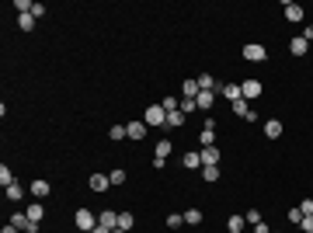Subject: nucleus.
<instances>
[{"label": "nucleus", "mask_w": 313, "mask_h": 233, "mask_svg": "<svg viewBox=\"0 0 313 233\" xmlns=\"http://www.w3.org/2000/svg\"><path fill=\"white\" fill-rule=\"evenodd\" d=\"M178 104H181V98H174V94H167V98L160 101V108H164L167 115H171V111H178Z\"/></svg>", "instance_id": "nucleus-27"}, {"label": "nucleus", "mask_w": 313, "mask_h": 233, "mask_svg": "<svg viewBox=\"0 0 313 233\" xmlns=\"http://www.w3.org/2000/svg\"><path fill=\"white\" fill-rule=\"evenodd\" d=\"M28 191H31V195H35V199H46V195H49V191H52V184H49L46 178H31V184H28Z\"/></svg>", "instance_id": "nucleus-5"}, {"label": "nucleus", "mask_w": 313, "mask_h": 233, "mask_svg": "<svg viewBox=\"0 0 313 233\" xmlns=\"http://www.w3.org/2000/svg\"><path fill=\"white\" fill-rule=\"evenodd\" d=\"M202 153V167H216L219 164V150L216 146H206V150H199Z\"/></svg>", "instance_id": "nucleus-9"}, {"label": "nucleus", "mask_w": 313, "mask_h": 233, "mask_svg": "<svg viewBox=\"0 0 313 233\" xmlns=\"http://www.w3.org/2000/svg\"><path fill=\"white\" fill-rule=\"evenodd\" d=\"M230 111H233V115H240V119H247V115H251V101H244V98H240V101H233Z\"/></svg>", "instance_id": "nucleus-15"}, {"label": "nucleus", "mask_w": 313, "mask_h": 233, "mask_svg": "<svg viewBox=\"0 0 313 233\" xmlns=\"http://www.w3.org/2000/svg\"><path fill=\"white\" fill-rule=\"evenodd\" d=\"M91 233H111V230H108V226H101V223H98V226H94V230H91Z\"/></svg>", "instance_id": "nucleus-42"}, {"label": "nucleus", "mask_w": 313, "mask_h": 233, "mask_svg": "<svg viewBox=\"0 0 313 233\" xmlns=\"http://www.w3.org/2000/svg\"><path fill=\"white\" fill-rule=\"evenodd\" d=\"M0 233H21V230H14V226L7 223V226H4V230H0Z\"/></svg>", "instance_id": "nucleus-43"}, {"label": "nucleus", "mask_w": 313, "mask_h": 233, "mask_svg": "<svg viewBox=\"0 0 313 233\" xmlns=\"http://www.w3.org/2000/svg\"><path fill=\"white\" fill-rule=\"evenodd\" d=\"M108 136H111L115 143H122V139H129V132H126V126H111V129H108Z\"/></svg>", "instance_id": "nucleus-29"}, {"label": "nucleus", "mask_w": 313, "mask_h": 233, "mask_svg": "<svg viewBox=\"0 0 313 233\" xmlns=\"http://www.w3.org/2000/svg\"><path fill=\"white\" fill-rule=\"evenodd\" d=\"M244 219H247V223H251V226H258V223H264V219H261V212H258V209H247V212H244Z\"/></svg>", "instance_id": "nucleus-35"}, {"label": "nucleus", "mask_w": 313, "mask_h": 233, "mask_svg": "<svg viewBox=\"0 0 313 233\" xmlns=\"http://www.w3.org/2000/svg\"><path fill=\"white\" fill-rule=\"evenodd\" d=\"M171 150H174V146H171V139H160V143L153 146V153H156L160 160H167V157H171Z\"/></svg>", "instance_id": "nucleus-19"}, {"label": "nucleus", "mask_w": 313, "mask_h": 233, "mask_svg": "<svg viewBox=\"0 0 313 233\" xmlns=\"http://www.w3.org/2000/svg\"><path fill=\"white\" fill-rule=\"evenodd\" d=\"M132 226H136V216H132V212H119V230H126V233H129Z\"/></svg>", "instance_id": "nucleus-23"}, {"label": "nucleus", "mask_w": 313, "mask_h": 233, "mask_svg": "<svg viewBox=\"0 0 313 233\" xmlns=\"http://www.w3.org/2000/svg\"><path fill=\"white\" fill-rule=\"evenodd\" d=\"M289 223H296V226L303 223V212H299V206H296V209H289Z\"/></svg>", "instance_id": "nucleus-38"}, {"label": "nucleus", "mask_w": 313, "mask_h": 233, "mask_svg": "<svg viewBox=\"0 0 313 233\" xmlns=\"http://www.w3.org/2000/svg\"><path fill=\"white\" fill-rule=\"evenodd\" d=\"M299 212H303V216H313V199H303V202H299Z\"/></svg>", "instance_id": "nucleus-37"}, {"label": "nucleus", "mask_w": 313, "mask_h": 233, "mask_svg": "<svg viewBox=\"0 0 313 233\" xmlns=\"http://www.w3.org/2000/svg\"><path fill=\"white\" fill-rule=\"evenodd\" d=\"M199 146L206 150V146H216V129H202L199 132Z\"/></svg>", "instance_id": "nucleus-20"}, {"label": "nucleus", "mask_w": 313, "mask_h": 233, "mask_svg": "<svg viewBox=\"0 0 313 233\" xmlns=\"http://www.w3.org/2000/svg\"><path fill=\"white\" fill-rule=\"evenodd\" d=\"M264 136H268V139H279V136H282V122H279V119H268V122H264Z\"/></svg>", "instance_id": "nucleus-13"}, {"label": "nucleus", "mask_w": 313, "mask_h": 233, "mask_svg": "<svg viewBox=\"0 0 313 233\" xmlns=\"http://www.w3.org/2000/svg\"><path fill=\"white\" fill-rule=\"evenodd\" d=\"M181 126H184V115H181V111H171L167 122H164V129H181Z\"/></svg>", "instance_id": "nucleus-22"}, {"label": "nucleus", "mask_w": 313, "mask_h": 233, "mask_svg": "<svg viewBox=\"0 0 313 233\" xmlns=\"http://www.w3.org/2000/svg\"><path fill=\"white\" fill-rule=\"evenodd\" d=\"M289 52H292V56H306V52H310V42L299 35V38H292V42H289Z\"/></svg>", "instance_id": "nucleus-11"}, {"label": "nucleus", "mask_w": 313, "mask_h": 233, "mask_svg": "<svg viewBox=\"0 0 313 233\" xmlns=\"http://www.w3.org/2000/svg\"><path fill=\"white\" fill-rule=\"evenodd\" d=\"M98 223L108 226V230H119V212H115V209H104V212L98 216Z\"/></svg>", "instance_id": "nucleus-10"}, {"label": "nucleus", "mask_w": 313, "mask_h": 233, "mask_svg": "<svg viewBox=\"0 0 313 233\" xmlns=\"http://www.w3.org/2000/svg\"><path fill=\"white\" fill-rule=\"evenodd\" d=\"M126 132H129V139H143L146 136V122H129Z\"/></svg>", "instance_id": "nucleus-14"}, {"label": "nucleus", "mask_w": 313, "mask_h": 233, "mask_svg": "<svg viewBox=\"0 0 313 233\" xmlns=\"http://www.w3.org/2000/svg\"><path fill=\"white\" fill-rule=\"evenodd\" d=\"M244 59H247V63H264V59H268V49H264L261 42H251V46H244Z\"/></svg>", "instance_id": "nucleus-2"}, {"label": "nucleus", "mask_w": 313, "mask_h": 233, "mask_svg": "<svg viewBox=\"0 0 313 233\" xmlns=\"http://www.w3.org/2000/svg\"><path fill=\"white\" fill-rule=\"evenodd\" d=\"M303 38H306V42H313V25H310V28L303 31Z\"/></svg>", "instance_id": "nucleus-40"}, {"label": "nucleus", "mask_w": 313, "mask_h": 233, "mask_svg": "<svg viewBox=\"0 0 313 233\" xmlns=\"http://www.w3.org/2000/svg\"><path fill=\"white\" fill-rule=\"evenodd\" d=\"M108 181H111L115 188H119V184H126V171H122V167H115V171L108 174Z\"/></svg>", "instance_id": "nucleus-30"}, {"label": "nucleus", "mask_w": 313, "mask_h": 233, "mask_svg": "<svg viewBox=\"0 0 313 233\" xmlns=\"http://www.w3.org/2000/svg\"><path fill=\"white\" fill-rule=\"evenodd\" d=\"M167 226H171V230H178V226H184V216H178V212H171V216H167Z\"/></svg>", "instance_id": "nucleus-36"}, {"label": "nucleus", "mask_w": 313, "mask_h": 233, "mask_svg": "<svg viewBox=\"0 0 313 233\" xmlns=\"http://www.w3.org/2000/svg\"><path fill=\"white\" fill-rule=\"evenodd\" d=\"M199 91H219V84H216L212 73H202V77H199Z\"/></svg>", "instance_id": "nucleus-16"}, {"label": "nucleus", "mask_w": 313, "mask_h": 233, "mask_svg": "<svg viewBox=\"0 0 313 233\" xmlns=\"http://www.w3.org/2000/svg\"><path fill=\"white\" fill-rule=\"evenodd\" d=\"M181 167H188V171H195V167H202V153H199V150H188L184 157H181Z\"/></svg>", "instance_id": "nucleus-8"}, {"label": "nucleus", "mask_w": 313, "mask_h": 233, "mask_svg": "<svg viewBox=\"0 0 313 233\" xmlns=\"http://www.w3.org/2000/svg\"><path fill=\"white\" fill-rule=\"evenodd\" d=\"M0 184H4V188H11V184H14V174H11V167H7V164H0Z\"/></svg>", "instance_id": "nucleus-28"}, {"label": "nucleus", "mask_w": 313, "mask_h": 233, "mask_svg": "<svg viewBox=\"0 0 313 233\" xmlns=\"http://www.w3.org/2000/svg\"><path fill=\"white\" fill-rule=\"evenodd\" d=\"M73 223H77V230H84V233H91V230L98 226V216H94L91 209H77V216H73Z\"/></svg>", "instance_id": "nucleus-1"}, {"label": "nucleus", "mask_w": 313, "mask_h": 233, "mask_svg": "<svg viewBox=\"0 0 313 233\" xmlns=\"http://www.w3.org/2000/svg\"><path fill=\"white\" fill-rule=\"evenodd\" d=\"M181 94L184 98H199V80H184L181 84Z\"/></svg>", "instance_id": "nucleus-24"}, {"label": "nucleus", "mask_w": 313, "mask_h": 233, "mask_svg": "<svg viewBox=\"0 0 313 233\" xmlns=\"http://www.w3.org/2000/svg\"><path fill=\"white\" fill-rule=\"evenodd\" d=\"M195 108H199V104H195V98H181V104H178L181 115H188V111H195Z\"/></svg>", "instance_id": "nucleus-32"}, {"label": "nucleus", "mask_w": 313, "mask_h": 233, "mask_svg": "<svg viewBox=\"0 0 313 233\" xmlns=\"http://www.w3.org/2000/svg\"><path fill=\"white\" fill-rule=\"evenodd\" d=\"M240 91H244V101H258L261 98V80L258 77H247V80L240 84Z\"/></svg>", "instance_id": "nucleus-4"}, {"label": "nucleus", "mask_w": 313, "mask_h": 233, "mask_svg": "<svg viewBox=\"0 0 313 233\" xmlns=\"http://www.w3.org/2000/svg\"><path fill=\"white\" fill-rule=\"evenodd\" d=\"M111 181H108V174H91V191H104Z\"/></svg>", "instance_id": "nucleus-21"}, {"label": "nucleus", "mask_w": 313, "mask_h": 233, "mask_svg": "<svg viewBox=\"0 0 313 233\" xmlns=\"http://www.w3.org/2000/svg\"><path fill=\"white\" fill-rule=\"evenodd\" d=\"M184 223H188V226L202 223V212H199V209H188V212H184Z\"/></svg>", "instance_id": "nucleus-34"}, {"label": "nucleus", "mask_w": 313, "mask_h": 233, "mask_svg": "<svg viewBox=\"0 0 313 233\" xmlns=\"http://www.w3.org/2000/svg\"><path fill=\"white\" fill-rule=\"evenodd\" d=\"M4 191H7V199H11V202H21V199H25V188H21L18 181H14L11 188H4Z\"/></svg>", "instance_id": "nucleus-25"}, {"label": "nucleus", "mask_w": 313, "mask_h": 233, "mask_svg": "<svg viewBox=\"0 0 313 233\" xmlns=\"http://www.w3.org/2000/svg\"><path fill=\"white\" fill-rule=\"evenodd\" d=\"M111 233H126V230H111Z\"/></svg>", "instance_id": "nucleus-44"}, {"label": "nucleus", "mask_w": 313, "mask_h": 233, "mask_svg": "<svg viewBox=\"0 0 313 233\" xmlns=\"http://www.w3.org/2000/svg\"><path fill=\"white\" fill-rule=\"evenodd\" d=\"M254 233H271V230H268L264 223H258V226H254Z\"/></svg>", "instance_id": "nucleus-41"}, {"label": "nucleus", "mask_w": 313, "mask_h": 233, "mask_svg": "<svg viewBox=\"0 0 313 233\" xmlns=\"http://www.w3.org/2000/svg\"><path fill=\"white\" fill-rule=\"evenodd\" d=\"M286 18H289V21H303V7L292 4V0H286Z\"/></svg>", "instance_id": "nucleus-18"}, {"label": "nucleus", "mask_w": 313, "mask_h": 233, "mask_svg": "<svg viewBox=\"0 0 313 233\" xmlns=\"http://www.w3.org/2000/svg\"><path fill=\"white\" fill-rule=\"evenodd\" d=\"M164 122H167V111H164L160 104L146 108V126H164Z\"/></svg>", "instance_id": "nucleus-6"}, {"label": "nucleus", "mask_w": 313, "mask_h": 233, "mask_svg": "<svg viewBox=\"0 0 313 233\" xmlns=\"http://www.w3.org/2000/svg\"><path fill=\"white\" fill-rule=\"evenodd\" d=\"M202 181H219V167H202Z\"/></svg>", "instance_id": "nucleus-33"}, {"label": "nucleus", "mask_w": 313, "mask_h": 233, "mask_svg": "<svg viewBox=\"0 0 313 233\" xmlns=\"http://www.w3.org/2000/svg\"><path fill=\"white\" fill-rule=\"evenodd\" d=\"M18 28L21 31H31L35 28V14H18Z\"/></svg>", "instance_id": "nucleus-26"}, {"label": "nucleus", "mask_w": 313, "mask_h": 233, "mask_svg": "<svg viewBox=\"0 0 313 233\" xmlns=\"http://www.w3.org/2000/svg\"><path fill=\"white\" fill-rule=\"evenodd\" d=\"M11 226L21 230V233H38V223H31L28 212H14V216H11Z\"/></svg>", "instance_id": "nucleus-3"}, {"label": "nucleus", "mask_w": 313, "mask_h": 233, "mask_svg": "<svg viewBox=\"0 0 313 233\" xmlns=\"http://www.w3.org/2000/svg\"><path fill=\"white\" fill-rule=\"evenodd\" d=\"M216 94H223V98H226L230 104L244 98V91H240V84H219V91H216Z\"/></svg>", "instance_id": "nucleus-7"}, {"label": "nucleus", "mask_w": 313, "mask_h": 233, "mask_svg": "<svg viewBox=\"0 0 313 233\" xmlns=\"http://www.w3.org/2000/svg\"><path fill=\"white\" fill-rule=\"evenodd\" d=\"M299 226H303V233H313V216H303V223H299Z\"/></svg>", "instance_id": "nucleus-39"}, {"label": "nucleus", "mask_w": 313, "mask_h": 233, "mask_svg": "<svg viewBox=\"0 0 313 233\" xmlns=\"http://www.w3.org/2000/svg\"><path fill=\"white\" fill-rule=\"evenodd\" d=\"M212 101H216V91H199V98H195V104H199L202 111H209Z\"/></svg>", "instance_id": "nucleus-12"}, {"label": "nucleus", "mask_w": 313, "mask_h": 233, "mask_svg": "<svg viewBox=\"0 0 313 233\" xmlns=\"http://www.w3.org/2000/svg\"><path fill=\"white\" fill-rule=\"evenodd\" d=\"M42 216H46L42 206H28V219H31V223H42Z\"/></svg>", "instance_id": "nucleus-31"}, {"label": "nucleus", "mask_w": 313, "mask_h": 233, "mask_svg": "<svg viewBox=\"0 0 313 233\" xmlns=\"http://www.w3.org/2000/svg\"><path fill=\"white\" fill-rule=\"evenodd\" d=\"M244 226H247L244 216H230V219H226V230H230V233H244Z\"/></svg>", "instance_id": "nucleus-17"}]
</instances>
